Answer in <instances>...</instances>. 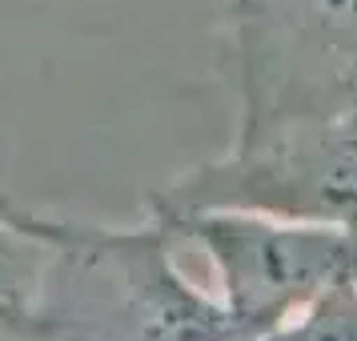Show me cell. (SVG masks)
<instances>
[{
	"label": "cell",
	"instance_id": "1",
	"mask_svg": "<svg viewBox=\"0 0 357 341\" xmlns=\"http://www.w3.org/2000/svg\"><path fill=\"white\" fill-rule=\"evenodd\" d=\"M8 213L40 241L33 293L4 338L13 341H245L217 293L189 281L177 237L149 213L137 225Z\"/></svg>",
	"mask_w": 357,
	"mask_h": 341
},
{
	"label": "cell",
	"instance_id": "2",
	"mask_svg": "<svg viewBox=\"0 0 357 341\" xmlns=\"http://www.w3.org/2000/svg\"><path fill=\"white\" fill-rule=\"evenodd\" d=\"M233 141L357 113V0H225Z\"/></svg>",
	"mask_w": 357,
	"mask_h": 341
},
{
	"label": "cell",
	"instance_id": "3",
	"mask_svg": "<svg viewBox=\"0 0 357 341\" xmlns=\"http://www.w3.org/2000/svg\"><path fill=\"white\" fill-rule=\"evenodd\" d=\"M153 217L249 209L357 233V113L233 141L145 197Z\"/></svg>",
	"mask_w": 357,
	"mask_h": 341
},
{
	"label": "cell",
	"instance_id": "4",
	"mask_svg": "<svg viewBox=\"0 0 357 341\" xmlns=\"http://www.w3.org/2000/svg\"><path fill=\"white\" fill-rule=\"evenodd\" d=\"M177 241L205 249L217 273V301L245 341L293 317L333 281L357 273V233L317 221H289L249 209H197L157 217Z\"/></svg>",
	"mask_w": 357,
	"mask_h": 341
},
{
	"label": "cell",
	"instance_id": "5",
	"mask_svg": "<svg viewBox=\"0 0 357 341\" xmlns=\"http://www.w3.org/2000/svg\"><path fill=\"white\" fill-rule=\"evenodd\" d=\"M253 341H357V281L341 277Z\"/></svg>",
	"mask_w": 357,
	"mask_h": 341
},
{
	"label": "cell",
	"instance_id": "6",
	"mask_svg": "<svg viewBox=\"0 0 357 341\" xmlns=\"http://www.w3.org/2000/svg\"><path fill=\"white\" fill-rule=\"evenodd\" d=\"M40 269V241L8 213V193H0V333L17 317Z\"/></svg>",
	"mask_w": 357,
	"mask_h": 341
},
{
	"label": "cell",
	"instance_id": "7",
	"mask_svg": "<svg viewBox=\"0 0 357 341\" xmlns=\"http://www.w3.org/2000/svg\"><path fill=\"white\" fill-rule=\"evenodd\" d=\"M0 341H13V338H4V333H0Z\"/></svg>",
	"mask_w": 357,
	"mask_h": 341
},
{
	"label": "cell",
	"instance_id": "8",
	"mask_svg": "<svg viewBox=\"0 0 357 341\" xmlns=\"http://www.w3.org/2000/svg\"><path fill=\"white\" fill-rule=\"evenodd\" d=\"M354 281H357V273H354Z\"/></svg>",
	"mask_w": 357,
	"mask_h": 341
}]
</instances>
